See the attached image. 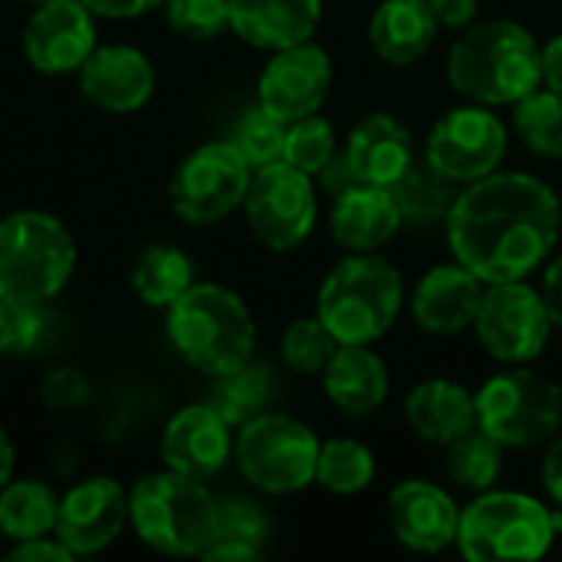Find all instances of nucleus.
I'll return each instance as SVG.
<instances>
[{
	"label": "nucleus",
	"instance_id": "1",
	"mask_svg": "<svg viewBox=\"0 0 562 562\" xmlns=\"http://www.w3.org/2000/svg\"><path fill=\"white\" fill-rule=\"evenodd\" d=\"M448 244L481 283L527 280L560 240L562 207L533 175H487L468 184L448 211Z\"/></svg>",
	"mask_w": 562,
	"mask_h": 562
},
{
	"label": "nucleus",
	"instance_id": "2",
	"mask_svg": "<svg viewBox=\"0 0 562 562\" xmlns=\"http://www.w3.org/2000/svg\"><path fill=\"white\" fill-rule=\"evenodd\" d=\"M448 82L481 105H517L543 82V46L514 20L471 23L448 53Z\"/></svg>",
	"mask_w": 562,
	"mask_h": 562
},
{
	"label": "nucleus",
	"instance_id": "3",
	"mask_svg": "<svg viewBox=\"0 0 562 562\" xmlns=\"http://www.w3.org/2000/svg\"><path fill=\"white\" fill-rule=\"evenodd\" d=\"M168 339L198 372L217 379L250 362L257 326L247 303L217 283H191L168 306Z\"/></svg>",
	"mask_w": 562,
	"mask_h": 562
},
{
	"label": "nucleus",
	"instance_id": "4",
	"mask_svg": "<svg viewBox=\"0 0 562 562\" xmlns=\"http://www.w3.org/2000/svg\"><path fill=\"white\" fill-rule=\"evenodd\" d=\"M221 504L204 481L178 471L145 474L128 494V524L135 537L165 557H201L217 537Z\"/></svg>",
	"mask_w": 562,
	"mask_h": 562
},
{
	"label": "nucleus",
	"instance_id": "5",
	"mask_svg": "<svg viewBox=\"0 0 562 562\" xmlns=\"http://www.w3.org/2000/svg\"><path fill=\"white\" fill-rule=\"evenodd\" d=\"M402 310V273L372 254H349L323 280L316 316L346 346H372Z\"/></svg>",
	"mask_w": 562,
	"mask_h": 562
},
{
	"label": "nucleus",
	"instance_id": "6",
	"mask_svg": "<svg viewBox=\"0 0 562 562\" xmlns=\"http://www.w3.org/2000/svg\"><path fill=\"white\" fill-rule=\"evenodd\" d=\"M562 514L537 497L514 491H484L458 524V550L471 562L540 560L560 537Z\"/></svg>",
	"mask_w": 562,
	"mask_h": 562
},
{
	"label": "nucleus",
	"instance_id": "7",
	"mask_svg": "<svg viewBox=\"0 0 562 562\" xmlns=\"http://www.w3.org/2000/svg\"><path fill=\"white\" fill-rule=\"evenodd\" d=\"M76 270L72 234L43 211H16L0 221V296L43 306Z\"/></svg>",
	"mask_w": 562,
	"mask_h": 562
},
{
	"label": "nucleus",
	"instance_id": "8",
	"mask_svg": "<svg viewBox=\"0 0 562 562\" xmlns=\"http://www.w3.org/2000/svg\"><path fill=\"white\" fill-rule=\"evenodd\" d=\"M240 474L263 494H296L316 481L319 438L296 418L260 412L234 441Z\"/></svg>",
	"mask_w": 562,
	"mask_h": 562
},
{
	"label": "nucleus",
	"instance_id": "9",
	"mask_svg": "<svg viewBox=\"0 0 562 562\" xmlns=\"http://www.w3.org/2000/svg\"><path fill=\"white\" fill-rule=\"evenodd\" d=\"M477 428L504 448H533L550 441L562 425V389L530 369L494 375L477 395Z\"/></svg>",
	"mask_w": 562,
	"mask_h": 562
},
{
	"label": "nucleus",
	"instance_id": "10",
	"mask_svg": "<svg viewBox=\"0 0 562 562\" xmlns=\"http://www.w3.org/2000/svg\"><path fill=\"white\" fill-rule=\"evenodd\" d=\"M254 168L234 151L231 142H211L194 148L171 175V211L194 227L224 221L244 204Z\"/></svg>",
	"mask_w": 562,
	"mask_h": 562
},
{
	"label": "nucleus",
	"instance_id": "11",
	"mask_svg": "<svg viewBox=\"0 0 562 562\" xmlns=\"http://www.w3.org/2000/svg\"><path fill=\"white\" fill-rule=\"evenodd\" d=\"M250 234L273 254L300 247L316 224L313 178L286 161L257 168L244 198Z\"/></svg>",
	"mask_w": 562,
	"mask_h": 562
},
{
	"label": "nucleus",
	"instance_id": "12",
	"mask_svg": "<svg viewBox=\"0 0 562 562\" xmlns=\"http://www.w3.org/2000/svg\"><path fill=\"white\" fill-rule=\"evenodd\" d=\"M474 333L497 362H533L550 342L553 319L543 293L527 280H507L484 290Z\"/></svg>",
	"mask_w": 562,
	"mask_h": 562
},
{
	"label": "nucleus",
	"instance_id": "13",
	"mask_svg": "<svg viewBox=\"0 0 562 562\" xmlns=\"http://www.w3.org/2000/svg\"><path fill=\"white\" fill-rule=\"evenodd\" d=\"M428 165L454 184H474L494 175L507 155L504 122L481 102L445 112L428 132Z\"/></svg>",
	"mask_w": 562,
	"mask_h": 562
},
{
	"label": "nucleus",
	"instance_id": "14",
	"mask_svg": "<svg viewBox=\"0 0 562 562\" xmlns=\"http://www.w3.org/2000/svg\"><path fill=\"white\" fill-rule=\"evenodd\" d=\"M333 86V59L316 43H296L277 49L260 72L257 105H263L283 125L300 122L326 102Z\"/></svg>",
	"mask_w": 562,
	"mask_h": 562
},
{
	"label": "nucleus",
	"instance_id": "15",
	"mask_svg": "<svg viewBox=\"0 0 562 562\" xmlns=\"http://www.w3.org/2000/svg\"><path fill=\"white\" fill-rule=\"evenodd\" d=\"M128 524V497L112 477H89L66 491L56 514V537L72 557L112 547Z\"/></svg>",
	"mask_w": 562,
	"mask_h": 562
},
{
	"label": "nucleus",
	"instance_id": "16",
	"mask_svg": "<svg viewBox=\"0 0 562 562\" xmlns=\"http://www.w3.org/2000/svg\"><path fill=\"white\" fill-rule=\"evenodd\" d=\"M95 49V13L82 0L43 3L23 30V53L46 76L76 72Z\"/></svg>",
	"mask_w": 562,
	"mask_h": 562
},
{
	"label": "nucleus",
	"instance_id": "17",
	"mask_svg": "<svg viewBox=\"0 0 562 562\" xmlns=\"http://www.w3.org/2000/svg\"><path fill=\"white\" fill-rule=\"evenodd\" d=\"M234 441L231 425L211 405L181 408L161 435V458L168 471H178L194 481L214 477L231 461Z\"/></svg>",
	"mask_w": 562,
	"mask_h": 562
},
{
	"label": "nucleus",
	"instance_id": "18",
	"mask_svg": "<svg viewBox=\"0 0 562 562\" xmlns=\"http://www.w3.org/2000/svg\"><path fill=\"white\" fill-rule=\"evenodd\" d=\"M79 89L102 112H135L155 92V69L135 46H95L79 66Z\"/></svg>",
	"mask_w": 562,
	"mask_h": 562
},
{
	"label": "nucleus",
	"instance_id": "19",
	"mask_svg": "<svg viewBox=\"0 0 562 562\" xmlns=\"http://www.w3.org/2000/svg\"><path fill=\"white\" fill-rule=\"evenodd\" d=\"M392 533L415 553H441L458 543L461 510L454 501L428 481H402L389 494Z\"/></svg>",
	"mask_w": 562,
	"mask_h": 562
},
{
	"label": "nucleus",
	"instance_id": "20",
	"mask_svg": "<svg viewBox=\"0 0 562 562\" xmlns=\"http://www.w3.org/2000/svg\"><path fill=\"white\" fill-rule=\"evenodd\" d=\"M481 300H484L481 280L454 260V263H441L422 277V283L415 286V296H412V313L425 333L458 336L468 326H474Z\"/></svg>",
	"mask_w": 562,
	"mask_h": 562
},
{
	"label": "nucleus",
	"instance_id": "21",
	"mask_svg": "<svg viewBox=\"0 0 562 562\" xmlns=\"http://www.w3.org/2000/svg\"><path fill=\"white\" fill-rule=\"evenodd\" d=\"M405 224L402 207L392 194V188L379 184H356L333 198L329 227L339 247L349 254H372L382 244H389L398 227Z\"/></svg>",
	"mask_w": 562,
	"mask_h": 562
},
{
	"label": "nucleus",
	"instance_id": "22",
	"mask_svg": "<svg viewBox=\"0 0 562 562\" xmlns=\"http://www.w3.org/2000/svg\"><path fill=\"white\" fill-rule=\"evenodd\" d=\"M323 20V0H231V30L257 49L310 43Z\"/></svg>",
	"mask_w": 562,
	"mask_h": 562
},
{
	"label": "nucleus",
	"instance_id": "23",
	"mask_svg": "<svg viewBox=\"0 0 562 562\" xmlns=\"http://www.w3.org/2000/svg\"><path fill=\"white\" fill-rule=\"evenodd\" d=\"M362 184L392 188L412 165V132L389 112L366 115L346 138L342 151Z\"/></svg>",
	"mask_w": 562,
	"mask_h": 562
},
{
	"label": "nucleus",
	"instance_id": "24",
	"mask_svg": "<svg viewBox=\"0 0 562 562\" xmlns=\"http://www.w3.org/2000/svg\"><path fill=\"white\" fill-rule=\"evenodd\" d=\"M323 372V389L329 402L349 418H366L379 412L389 398V369L369 346L342 342Z\"/></svg>",
	"mask_w": 562,
	"mask_h": 562
},
{
	"label": "nucleus",
	"instance_id": "25",
	"mask_svg": "<svg viewBox=\"0 0 562 562\" xmlns=\"http://www.w3.org/2000/svg\"><path fill=\"white\" fill-rule=\"evenodd\" d=\"M412 431L428 445H451L454 438L477 428V405L468 389L448 379H431L412 389L405 402Z\"/></svg>",
	"mask_w": 562,
	"mask_h": 562
},
{
	"label": "nucleus",
	"instance_id": "26",
	"mask_svg": "<svg viewBox=\"0 0 562 562\" xmlns=\"http://www.w3.org/2000/svg\"><path fill=\"white\" fill-rule=\"evenodd\" d=\"M438 36V20L428 0H385L369 20L372 49L392 66L418 63Z\"/></svg>",
	"mask_w": 562,
	"mask_h": 562
},
{
	"label": "nucleus",
	"instance_id": "27",
	"mask_svg": "<svg viewBox=\"0 0 562 562\" xmlns=\"http://www.w3.org/2000/svg\"><path fill=\"white\" fill-rule=\"evenodd\" d=\"M59 497L40 481H10L0 487V533L23 543L56 530Z\"/></svg>",
	"mask_w": 562,
	"mask_h": 562
},
{
	"label": "nucleus",
	"instance_id": "28",
	"mask_svg": "<svg viewBox=\"0 0 562 562\" xmlns=\"http://www.w3.org/2000/svg\"><path fill=\"white\" fill-rule=\"evenodd\" d=\"M191 283H194L191 257L178 247H168V244L148 247L132 270V286H135L138 300L148 306L168 310Z\"/></svg>",
	"mask_w": 562,
	"mask_h": 562
},
{
	"label": "nucleus",
	"instance_id": "29",
	"mask_svg": "<svg viewBox=\"0 0 562 562\" xmlns=\"http://www.w3.org/2000/svg\"><path fill=\"white\" fill-rule=\"evenodd\" d=\"M448 477L451 484L484 494L497 484L501 471H504V445L497 438H491L481 428H471L468 435L454 438L448 445Z\"/></svg>",
	"mask_w": 562,
	"mask_h": 562
},
{
	"label": "nucleus",
	"instance_id": "30",
	"mask_svg": "<svg viewBox=\"0 0 562 562\" xmlns=\"http://www.w3.org/2000/svg\"><path fill=\"white\" fill-rule=\"evenodd\" d=\"M270 389H273L270 369L247 362V366L214 379V392H211L207 405L217 408L227 425H247L250 418H257L267 408Z\"/></svg>",
	"mask_w": 562,
	"mask_h": 562
},
{
	"label": "nucleus",
	"instance_id": "31",
	"mask_svg": "<svg viewBox=\"0 0 562 562\" xmlns=\"http://www.w3.org/2000/svg\"><path fill=\"white\" fill-rule=\"evenodd\" d=\"M375 477V458L362 441L352 438H333L319 445L316 461V484H323L329 494L352 497L362 494Z\"/></svg>",
	"mask_w": 562,
	"mask_h": 562
},
{
	"label": "nucleus",
	"instance_id": "32",
	"mask_svg": "<svg viewBox=\"0 0 562 562\" xmlns=\"http://www.w3.org/2000/svg\"><path fill=\"white\" fill-rule=\"evenodd\" d=\"M517 135L540 158H562V95L553 89H533L517 102Z\"/></svg>",
	"mask_w": 562,
	"mask_h": 562
},
{
	"label": "nucleus",
	"instance_id": "33",
	"mask_svg": "<svg viewBox=\"0 0 562 562\" xmlns=\"http://www.w3.org/2000/svg\"><path fill=\"white\" fill-rule=\"evenodd\" d=\"M451 184L445 175H438L431 165L418 168L412 165L395 184H392V194L402 207V217L405 221H415V224H428V221H438V217H448L454 198H451Z\"/></svg>",
	"mask_w": 562,
	"mask_h": 562
},
{
	"label": "nucleus",
	"instance_id": "34",
	"mask_svg": "<svg viewBox=\"0 0 562 562\" xmlns=\"http://www.w3.org/2000/svg\"><path fill=\"white\" fill-rule=\"evenodd\" d=\"M227 142L257 171V168H267L273 161H283L286 125L280 119H273L263 105H254L234 122V132Z\"/></svg>",
	"mask_w": 562,
	"mask_h": 562
},
{
	"label": "nucleus",
	"instance_id": "35",
	"mask_svg": "<svg viewBox=\"0 0 562 562\" xmlns=\"http://www.w3.org/2000/svg\"><path fill=\"white\" fill-rule=\"evenodd\" d=\"M333 155H336V132L323 115L313 112V115L286 125V142H283V161L286 165L316 178Z\"/></svg>",
	"mask_w": 562,
	"mask_h": 562
},
{
	"label": "nucleus",
	"instance_id": "36",
	"mask_svg": "<svg viewBox=\"0 0 562 562\" xmlns=\"http://www.w3.org/2000/svg\"><path fill=\"white\" fill-rule=\"evenodd\" d=\"M339 346L342 342L326 329V323L319 316H313V319H296L286 326L280 352L293 372L313 375V372H323L329 366V359L336 356Z\"/></svg>",
	"mask_w": 562,
	"mask_h": 562
},
{
	"label": "nucleus",
	"instance_id": "37",
	"mask_svg": "<svg viewBox=\"0 0 562 562\" xmlns=\"http://www.w3.org/2000/svg\"><path fill=\"white\" fill-rule=\"evenodd\" d=\"M165 16L188 40H214L231 26V0H165Z\"/></svg>",
	"mask_w": 562,
	"mask_h": 562
},
{
	"label": "nucleus",
	"instance_id": "38",
	"mask_svg": "<svg viewBox=\"0 0 562 562\" xmlns=\"http://www.w3.org/2000/svg\"><path fill=\"white\" fill-rule=\"evenodd\" d=\"M40 333H43V316L36 303L0 296V352L7 356L30 352L40 342Z\"/></svg>",
	"mask_w": 562,
	"mask_h": 562
},
{
	"label": "nucleus",
	"instance_id": "39",
	"mask_svg": "<svg viewBox=\"0 0 562 562\" xmlns=\"http://www.w3.org/2000/svg\"><path fill=\"white\" fill-rule=\"evenodd\" d=\"M267 533H270V520L257 504H250V501L221 504V517H217V537L221 540H237V543H250V547L263 550Z\"/></svg>",
	"mask_w": 562,
	"mask_h": 562
},
{
	"label": "nucleus",
	"instance_id": "40",
	"mask_svg": "<svg viewBox=\"0 0 562 562\" xmlns=\"http://www.w3.org/2000/svg\"><path fill=\"white\" fill-rule=\"evenodd\" d=\"M316 181H319V188H323L329 198H339L342 191H349V188L362 184V181L356 178V171H352L349 158H346V155H339V151L326 161V168L316 175Z\"/></svg>",
	"mask_w": 562,
	"mask_h": 562
},
{
	"label": "nucleus",
	"instance_id": "41",
	"mask_svg": "<svg viewBox=\"0 0 562 562\" xmlns=\"http://www.w3.org/2000/svg\"><path fill=\"white\" fill-rule=\"evenodd\" d=\"M13 562H66L72 560V553L56 540H46V537H33V540H23L16 543V550L10 553Z\"/></svg>",
	"mask_w": 562,
	"mask_h": 562
},
{
	"label": "nucleus",
	"instance_id": "42",
	"mask_svg": "<svg viewBox=\"0 0 562 562\" xmlns=\"http://www.w3.org/2000/svg\"><path fill=\"white\" fill-rule=\"evenodd\" d=\"M438 26L448 30H468L477 16V0H428Z\"/></svg>",
	"mask_w": 562,
	"mask_h": 562
},
{
	"label": "nucleus",
	"instance_id": "43",
	"mask_svg": "<svg viewBox=\"0 0 562 562\" xmlns=\"http://www.w3.org/2000/svg\"><path fill=\"white\" fill-rule=\"evenodd\" d=\"M95 16H105V20H132V16H142L155 7H161L165 0H82Z\"/></svg>",
	"mask_w": 562,
	"mask_h": 562
},
{
	"label": "nucleus",
	"instance_id": "44",
	"mask_svg": "<svg viewBox=\"0 0 562 562\" xmlns=\"http://www.w3.org/2000/svg\"><path fill=\"white\" fill-rule=\"evenodd\" d=\"M207 562H254L263 557L260 547H250V543H237V540H214L204 553H201Z\"/></svg>",
	"mask_w": 562,
	"mask_h": 562
},
{
	"label": "nucleus",
	"instance_id": "45",
	"mask_svg": "<svg viewBox=\"0 0 562 562\" xmlns=\"http://www.w3.org/2000/svg\"><path fill=\"white\" fill-rule=\"evenodd\" d=\"M540 477H543V491L553 497V504L562 507V435H553V445L543 458V468H540Z\"/></svg>",
	"mask_w": 562,
	"mask_h": 562
},
{
	"label": "nucleus",
	"instance_id": "46",
	"mask_svg": "<svg viewBox=\"0 0 562 562\" xmlns=\"http://www.w3.org/2000/svg\"><path fill=\"white\" fill-rule=\"evenodd\" d=\"M540 293H543V300H547V310H550L553 326H560L562 329V257H557V260L550 263Z\"/></svg>",
	"mask_w": 562,
	"mask_h": 562
},
{
	"label": "nucleus",
	"instance_id": "47",
	"mask_svg": "<svg viewBox=\"0 0 562 562\" xmlns=\"http://www.w3.org/2000/svg\"><path fill=\"white\" fill-rule=\"evenodd\" d=\"M543 82L547 89L562 95V33L543 46Z\"/></svg>",
	"mask_w": 562,
	"mask_h": 562
},
{
	"label": "nucleus",
	"instance_id": "48",
	"mask_svg": "<svg viewBox=\"0 0 562 562\" xmlns=\"http://www.w3.org/2000/svg\"><path fill=\"white\" fill-rule=\"evenodd\" d=\"M13 477V445L7 438V431L0 428V487H7Z\"/></svg>",
	"mask_w": 562,
	"mask_h": 562
},
{
	"label": "nucleus",
	"instance_id": "49",
	"mask_svg": "<svg viewBox=\"0 0 562 562\" xmlns=\"http://www.w3.org/2000/svg\"><path fill=\"white\" fill-rule=\"evenodd\" d=\"M36 7H43V3H59V0H33Z\"/></svg>",
	"mask_w": 562,
	"mask_h": 562
},
{
	"label": "nucleus",
	"instance_id": "50",
	"mask_svg": "<svg viewBox=\"0 0 562 562\" xmlns=\"http://www.w3.org/2000/svg\"><path fill=\"white\" fill-rule=\"evenodd\" d=\"M0 537H3V533H0Z\"/></svg>",
	"mask_w": 562,
	"mask_h": 562
},
{
	"label": "nucleus",
	"instance_id": "51",
	"mask_svg": "<svg viewBox=\"0 0 562 562\" xmlns=\"http://www.w3.org/2000/svg\"><path fill=\"white\" fill-rule=\"evenodd\" d=\"M560 3H562V0H560Z\"/></svg>",
	"mask_w": 562,
	"mask_h": 562
}]
</instances>
